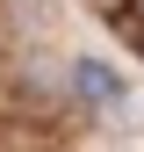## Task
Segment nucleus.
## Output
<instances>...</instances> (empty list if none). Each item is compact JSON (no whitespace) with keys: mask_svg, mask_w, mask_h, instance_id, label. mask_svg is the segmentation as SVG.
<instances>
[{"mask_svg":"<svg viewBox=\"0 0 144 152\" xmlns=\"http://www.w3.org/2000/svg\"><path fill=\"white\" fill-rule=\"evenodd\" d=\"M72 94H79V102H101V109H122V80L101 58H79V65H72Z\"/></svg>","mask_w":144,"mask_h":152,"instance_id":"nucleus-1","label":"nucleus"}]
</instances>
